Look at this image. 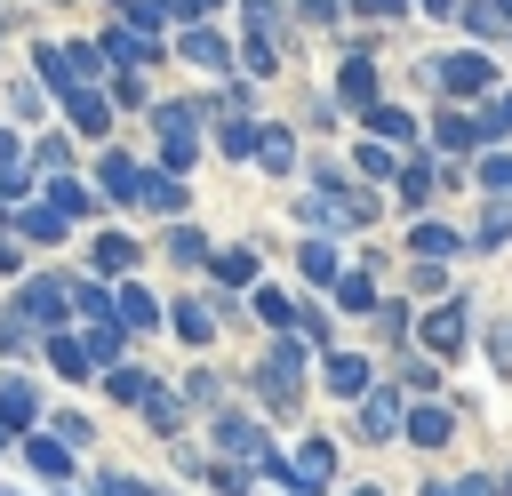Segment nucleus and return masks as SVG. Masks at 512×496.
<instances>
[{"instance_id":"ea45409f","label":"nucleus","mask_w":512,"mask_h":496,"mask_svg":"<svg viewBox=\"0 0 512 496\" xmlns=\"http://www.w3.org/2000/svg\"><path fill=\"white\" fill-rule=\"evenodd\" d=\"M56 160H72V136H40L32 144V168H56Z\"/></svg>"},{"instance_id":"c756f323","label":"nucleus","mask_w":512,"mask_h":496,"mask_svg":"<svg viewBox=\"0 0 512 496\" xmlns=\"http://www.w3.org/2000/svg\"><path fill=\"white\" fill-rule=\"evenodd\" d=\"M200 480L216 496H256V464H200Z\"/></svg>"},{"instance_id":"cd10ccee","label":"nucleus","mask_w":512,"mask_h":496,"mask_svg":"<svg viewBox=\"0 0 512 496\" xmlns=\"http://www.w3.org/2000/svg\"><path fill=\"white\" fill-rule=\"evenodd\" d=\"M336 96H344V104H360V112L376 104V72H368V56H352V64L336 72Z\"/></svg>"},{"instance_id":"393cba45","label":"nucleus","mask_w":512,"mask_h":496,"mask_svg":"<svg viewBox=\"0 0 512 496\" xmlns=\"http://www.w3.org/2000/svg\"><path fill=\"white\" fill-rule=\"evenodd\" d=\"M152 128H160V144H192L200 136V104H160Z\"/></svg>"},{"instance_id":"aec40b11","label":"nucleus","mask_w":512,"mask_h":496,"mask_svg":"<svg viewBox=\"0 0 512 496\" xmlns=\"http://www.w3.org/2000/svg\"><path fill=\"white\" fill-rule=\"evenodd\" d=\"M400 432H408V440H416V448H440V440H448V432H456V416H448V408H432V400H424V408H408V416H400Z\"/></svg>"},{"instance_id":"6ab92c4d","label":"nucleus","mask_w":512,"mask_h":496,"mask_svg":"<svg viewBox=\"0 0 512 496\" xmlns=\"http://www.w3.org/2000/svg\"><path fill=\"white\" fill-rule=\"evenodd\" d=\"M136 416H144V424H152L160 440H176V432H184V392H168V384H152V400H144Z\"/></svg>"},{"instance_id":"f3484780","label":"nucleus","mask_w":512,"mask_h":496,"mask_svg":"<svg viewBox=\"0 0 512 496\" xmlns=\"http://www.w3.org/2000/svg\"><path fill=\"white\" fill-rule=\"evenodd\" d=\"M48 368H56V376H72V384H80V376H96V360L80 352V328H48Z\"/></svg>"},{"instance_id":"49530a36","label":"nucleus","mask_w":512,"mask_h":496,"mask_svg":"<svg viewBox=\"0 0 512 496\" xmlns=\"http://www.w3.org/2000/svg\"><path fill=\"white\" fill-rule=\"evenodd\" d=\"M8 168H24V136H16V128H0V176H8Z\"/></svg>"},{"instance_id":"473e14b6","label":"nucleus","mask_w":512,"mask_h":496,"mask_svg":"<svg viewBox=\"0 0 512 496\" xmlns=\"http://www.w3.org/2000/svg\"><path fill=\"white\" fill-rule=\"evenodd\" d=\"M72 320H112V288L80 280V288H72Z\"/></svg>"},{"instance_id":"f03ea898","label":"nucleus","mask_w":512,"mask_h":496,"mask_svg":"<svg viewBox=\"0 0 512 496\" xmlns=\"http://www.w3.org/2000/svg\"><path fill=\"white\" fill-rule=\"evenodd\" d=\"M8 304H16L32 328H72V288H64V280H48V272H24Z\"/></svg>"},{"instance_id":"f704fd0d","label":"nucleus","mask_w":512,"mask_h":496,"mask_svg":"<svg viewBox=\"0 0 512 496\" xmlns=\"http://www.w3.org/2000/svg\"><path fill=\"white\" fill-rule=\"evenodd\" d=\"M440 144H448V152L480 144V120H472V112H440Z\"/></svg>"},{"instance_id":"7c9ffc66","label":"nucleus","mask_w":512,"mask_h":496,"mask_svg":"<svg viewBox=\"0 0 512 496\" xmlns=\"http://www.w3.org/2000/svg\"><path fill=\"white\" fill-rule=\"evenodd\" d=\"M408 248L440 264V256H456V232H448V224H416V232H408Z\"/></svg>"},{"instance_id":"0eeeda50","label":"nucleus","mask_w":512,"mask_h":496,"mask_svg":"<svg viewBox=\"0 0 512 496\" xmlns=\"http://www.w3.org/2000/svg\"><path fill=\"white\" fill-rule=\"evenodd\" d=\"M8 224H16V240H32V248H48V240H64V232H72V216H64V208H48V200L8 208Z\"/></svg>"},{"instance_id":"72a5a7b5","label":"nucleus","mask_w":512,"mask_h":496,"mask_svg":"<svg viewBox=\"0 0 512 496\" xmlns=\"http://www.w3.org/2000/svg\"><path fill=\"white\" fill-rule=\"evenodd\" d=\"M184 56H192V64H208V72H224V64H232V48H224L216 32H192V40H184Z\"/></svg>"},{"instance_id":"4c0bfd02","label":"nucleus","mask_w":512,"mask_h":496,"mask_svg":"<svg viewBox=\"0 0 512 496\" xmlns=\"http://www.w3.org/2000/svg\"><path fill=\"white\" fill-rule=\"evenodd\" d=\"M368 128H376V136H416V120L392 112V104H368Z\"/></svg>"},{"instance_id":"5fc2aeb1","label":"nucleus","mask_w":512,"mask_h":496,"mask_svg":"<svg viewBox=\"0 0 512 496\" xmlns=\"http://www.w3.org/2000/svg\"><path fill=\"white\" fill-rule=\"evenodd\" d=\"M56 496H64V488H56Z\"/></svg>"},{"instance_id":"423d86ee","label":"nucleus","mask_w":512,"mask_h":496,"mask_svg":"<svg viewBox=\"0 0 512 496\" xmlns=\"http://www.w3.org/2000/svg\"><path fill=\"white\" fill-rule=\"evenodd\" d=\"M32 424H48V408H40L32 376H0V432L16 440V432H32Z\"/></svg>"},{"instance_id":"a19ab883","label":"nucleus","mask_w":512,"mask_h":496,"mask_svg":"<svg viewBox=\"0 0 512 496\" xmlns=\"http://www.w3.org/2000/svg\"><path fill=\"white\" fill-rule=\"evenodd\" d=\"M96 496H152V488L128 480V472H96Z\"/></svg>"},{"instance_id":"7ed1b4c3","label":"nucleus","mask_w":512,"mask_h":496,"mask_svg":"<svg viewBox=\"0 0 512 496\" xmlns=\"http://www.w3.org/2000/svg\"><path fill=\"white\" fill-rule=\"evenodd\" d=\"M8 456H16V464H24L32 480H56V488H64L72 472H80V464H72V440H56L48 424H32V432H16V448H8Z\"/></svg>"},{"instance_id":"603ef678","label":"nucleus","mask_w":512,"mask_h":496,"mask_svg":"<svg viewBox=\"0 0 512 496\" xmlns=\"http://www.w3.org/2000/svg\"><path fill=\"white\" fill-rule=\"evenodd\" d=\"M424 496H456V488H424Z\"/></svg>"},{"instance_id":"8fccbe9b","label":"nucleus","mask_w":512,"mask_h":496,"mask_svg":"<svg viewBox=\"0 0 512 496\" xmlns=\"http://www.w3.org/2000/svg\"><path fill=\"white\" fill-rule=\"evenodd\" d=\"M360 8H368V16H400V0H360Z\"/></svg>"},{"instance_id":"1a4fd4ad","label":"nucleus","mask_w":512,"mask_h":496,"mask_svg":"<svg viewBox=\"0 0 512 496\" xmlns=\"http://www.w3.org/2000/svg\"><path fill=\"white\" fill-rule=\"evenodd\" d=\"M432 80H440L448 96H488V88H496V64H488V56H448Z\"/></svg>"},{"instance_id":"6e6d98bb","label":"nucleus","mask_w":512,"mask_h":496,"mask_svg":"<svg viewBox=\"0 0 512 496\" xmlns=\"http://www.w3.org/2000/svg\"><path fill=\"white\" fill-rule=\"evenodd\" d=\"M0 496H8V488H0Z\"/></svg>"},{"instance_id":"37998d69","label":"nucleus","mask_w":512,"mask_h":496,"mask_svg":"<svg viewBox=\"0 0 512 496\" xmlns=\"http://www.w3.org/2000/svg\"><path fill=\"white\" fill-rule=\"evenodd\" d=\"M112 104H128V112H136V104H144V80H136V72H112Z\"/></svg>"},{"instance_id":"a878e982","label":"nucleus","mask_w":512,"mask_h":496,"mask_svg":"<svg viewBox=\"0 0 512 496\" xmlns=\"http://www.w3.org/2000/svg\"><path fill=\"white\" fill-rule=\"evenodd\" d=\"M160 256H168V264H184V272H192V264H208V256H216V248H208V240H200V232H192V224H168V240H160Z\"/></svg>"},{"instance_id":"09e8293b","label":"nucleus","mask_w":512,"mask_h":496,"mask_svg":"<svg viewBox=\"0 0 512 496\" xmlns=\"http://www.w3.org/2000/svg\"><path fill=\"white\" fill-rule=\"evenodd\" d=\"M480 184H496V192H512V160H480Z\"/></svg>"},{"instance_id":"4be33fe9","label":"nucleus","mask_w":512,"mask_h":496,"mask_svg":"<svg viewBox=\"0 0 512 496\" xmlns=\"http://www.w3.org/2000/svg\"><path fill=\"white\" fill-rule=\"evenodd\" d=\"M208 280H216V288H248V280H256V248H216V256H208Z\"/></svg>"},{"instance_id":"79ce46f5","label":"nucleus","mask_w":512,"mask_h":496,"mask_svg":"<svg viewBox=\"0 0 512 496\" xmlns=\"http://www.w3.org/2000/svg\"><path fill=\"white\" fill-rule=\"evenodd\" d=\"M464 24H472V32H496V24H504V8H496V0H472V8H464Z\"/></svg>"},{"instance_id":"de8ad7c7","label":"nucleus","mask_w":512,"mask_h":496,"mask_svg":"<svg viewBox=\"0 0 512 496\" xmlns=\"http://www.w3.org/2000/svg\"><path fill=\"white\" fill-rule=\"evenodd\" d=\"M0 280H24V240H0Z\"/></svg>"},{"instance_id":"4468645a","label":"nucleus","mask_w":512,"mask_h":496,"mask_svg":"<svg viewBox=\"0 0 512 496\" xmlns=\"http://www.w3.org/2000/svg\"><path fill=\"white\" fill-rule=\"evenodd\" d=\"M320 384H328L336 400H360V392H368V360H360V352H328V360H320Z\"/></svg>"},{"instance_id":"39448f33","label":"nucleus","mask_w":512,"mask_h":496,"mask_svg":"<svg viewBox=\"0 0 512 496\" xmlns=\"http://www.w3.org/2000/svg\"><path fill=\"white\" fill-rule=\"evenodd\" d=\"M328 480H336V448H328V440H304V448H296V464L280 472V488H296V496H320Z\"/></svg>"},{"instance_id":"a18cd8bd","label":"nucleus","mask_w":512,"mask_h":496,"mask_svg":"<svg viewBox=\"0 0 512 496\" xmlns=\"http://www.w3.org/2000/svg\"><path fill=\"white\" fill-rule=\"evenodd\" d=\"M488 360L512 376V320H504V328H488Z\"/></svg>"},{"instance_id":"f8f14e48","label":"nucleus","mask_w":512,"mask_h":496,"mask_svg":"<svg viewBox=\"0 0 512 496\" xmlns=\"http://www.w3.org/2000/svg\"><path fill=\"white\" fill-rule=\"evenodd\" d=\"M208 440H216L224 456H256V448H264V424H256V416H240V408H216Z\"/></svg>"},{"instance_id":"c85d7f7f","label":"nucleus","mask_w":512,"mask_h":496,"mask_svg":"<svg viewBox=\"0 0 512 496\" xmlns=\"http://www.w3.org/2000/svg\"><path fill=\"white\" fill-rule=\"evenodd\" d=\"M256 160H264L272 176H288V168H296V136H288V128H256Z\"/></svg>"},{"instance_id":"58836bf2","label":"nucleus","mask_w":512,"mask_h":496,"mask_svg":"<svg viewBox=\"0 0 512 496\" xmlns=\"http://www.w3.org/2000/svg\"><path fill=\"white\" fill-rule=\"evenodd\" d=\"M184 408H216V376H208V368L184 376Z\"/></svg>"},{"instance_id":"a211bd4d","label":"nucleus","mask_w":512,"mask_h":496,"mask_svg":"<svg viewBox=\"0 0 512 496\" xmlns=\"http://www.w3.org/2000/svg\"><path fill=\"white\" fill-rule=\"evenodd\" d=\"M432 352H464V304H440V312H424V328H416Z\"/></svg>"},{"instance_id":"c9c22d12","label":"nucleus","mask_w":512,"mask_h":496,"mask_svg":"<svg viewBox=\"0 0 512 496\" xmlns=\"http://www.w3.org/2000/svg\"><path fill=\"white\" fill-rule=\"evenodd\" d=\"M256 320H264V328H296V304H288L280 288H256Z\"/></svg>"},{"instance_id":"864d4df0","label":"nucleus","mask_w":512,"mask_h":496,"mask_svg":"<svg viewBox=\"0 0 512 496\" xmlns=\"http://www.w3.org/2000/svg\"><path fill=\"white\" fill-rule=\"evenodd\" d=\"M352 496H384V488H352Z\"/></svg>"},{"instance_id":"dca6fc26","label":"nucleus","mask_w":512,"mask_h":496,"mask_svg":"<svg viewBox=\"0 0 512 496\" xmlns=\"http://www.w3.org/2000/svg\"><path fill=\"white\" fill-rule=\"evenodd\" d=\"M80 352H88L96 368H112V360L128 352V328H120V320H80Z\"/></svg>"},{"instance_id":"6e6552de","label":"nucleus","mask_w":512,"mask_h":496,"mask_svg":"<svg viewBox=\"0 0 512 496\" xmlns=\"http://www.w3.org/2000/svg\"><path fill=\"white\" fill-rule=\"evenodd\" d=\"M136 264H144V248H136L128 232H96V240H88V272H104V280H128Z\"/></svg>"},{"instance_id":"c03bdc74","label":"nucleus","mask_w":512,"mask_h":496,"mask_svg":"<svg viewBox=\"0 0 512 496\" xmlns=\"http://www.w3.org/2000/svg\"><path fill=\"white\" fill-rule=\"evenodd\" d=\"M408 280H416V296H440V288H448V272H440V264H432V256H424V264H416V272H408Z\"/></svg>"},{"instance_id":"9b49d317","label":"nucleus","mask_w":512,"mask_h":496,"mask_svg":"<svg viewBox=\"0 0 512 496\" xmlns=\"http://www.w3.org/2000/svg\"><path fill=\"white\" fill-rule=\"evenodd\" d=\"M96 384H104V392H112L120 408H144L160 376H152V368H136V360H112V368H96Z\"/></svg>"},{"instance_id":"2eb2a0df","label":"nucleus","mask_w":512,"mask_h":496,"mask_svg":"<svg viewBox=\"0 0 512 496\" xmlns=\"http://www.w3.org/2000/svg\"><path fill=\"white\" fill-rule=\"evenodd\" d=\"M40 200H48V208H64V216H72V224H80V216H96V208H104V200H96V192H88V184H80V176H48V184H40Z\"/></svg>"},{"instance_id":"b1692460","label":"nucleus","mask_w":512,"mask_h":496,"mask_svg":"<svg viewBox=\"0 0 512 496\" xmlns=\"http://www.w3.org/2000/svg\"><path fill=\"white\" fill-rule=\"evenodd\" d=\"M400 416H408V408H400V392H368L360 432H368V440H392V432H400Z\"/></svg>"},{"instance_id":"bb28decb","label":"nucleus","mask_w":512,"mask_h":496,"mask_svg":"<svg viewBox=\"0 0 512 496\" xmlns=\"http://www.w3.org/2000/svg\"><path fill=\"white\" fill-rule=\"evenodd\" d=\"M296 272H304L312 288H336V272H344V264H336V248H328V240H304V248H296Z\"/></svg>"},{"instance_id":"2f4dec72","label":"nucleus","mask_w":512,"mask_h":496,"mask_svg":"<svg viewBox=\"0 0 512 496\" xmlns=\"http://www.w3.org/2000/svg\"><path fill=\"white\" fill-rule=\"evenodd\" d=\"M336 304H344V312H376V288H368V272H336Z\"/></svg>"},{"instance_id":"5701e85b","label":"nucleus","mask_w":512,"mask_h":496,"mask_svg":"<svg viewBox=\"0 0 512 496\" xmlns=\"http://www.w3.org/2000/svg\"><path fill=\"white\" fill-rule=\"evenodd\" d=\"M168 328H176V336H184V344H192V352H200V344H208V336H216V312H208V304H192V296H184V304H168Z\"/></svg>"},{"instance_id":"ddd939ff","label":"nucleus","mask_w":512,"mask_h":496,"mask_svg":"<svg viewBox=\"0 0 512 496\" xmlns=\"http://www.w3.org/2000/svg\"><path fill=\"white\" fill-rule=\"evenodd\" d=\"M144 192V168L128 160V152H104V168H96V200H136Z\"/></svg>"},{"instance_id":"f257e3e1","label":"nucleus","mask_w":512,"mask_h":496,"mask_svg":"<svg viewBox=\"0 0 512 496\" xmlns=\"http://www.w3.org/2000/svg\"><path fill=\"white\" fill-rule=\"evenodd\" d=\"M256 392H264V408H296V392H304V344L296 336H280L256 360Z\"/></svg>"},{"instance_id":"20e7f679","label":"nucleus","mask_w":512,"mask_h":496,"mask_svg":"<svg viewBox=\"0 0 512 496\" xmlns=\"http://www.w3.org/2000/svg\"><path fill=\"white\" fill-rule=\"evenodd\" d=\"M112 320H120V328H128V336H144V328H160V320H168V312H160V296H152V288H144V280H136V272H128V280H120V288H112Z\"/></svg>"},{"instance_id":"412c9836","label":"nucleus","mask_w":512,"mask_h":496,"mask_svg":"<svg viewBox=\"0 0 512 496\" xmlns=\"http://www.w3.org/2000/svg\"><path fill=\"white\" fill-rule=\"evenodd\" d=\"M152 216H184V184L168 176V168H144V192H136Z\"/></svg>"},{"instance_id":"3c124183","label":"nucleus","mask_w":512,"mask_h":496,"mask_svg":"<svg viewBox=\"0 0 512 496\" xmlns=\"http://www.w3.org/2000/svg\"><path fill=\"white\" fill-rule=\"evenodd\" d=\"M424 8H432V16H448V8H456V0H424Z\"/></svg>"},{"instance_id":"9d476101","label":"nucleus","mask_w":512,"mask_h":496,"mask_svg":"<svg viewBox=\"0 0 512 496\" xmlns=\"http://www.w3.org/2000/svg\"><path fill=\"white\" fill-rule=\"evenodd\" d=\"M64 128H72V136H104V128H112V96H96V88H64Z\"/></svg>"},{"instance_id":"e433bc0d","label":"nucleus","mask_w":512,"mask_h":496,"mask_svg":"<svg viewBox=\"0 0 512 496\" xmlns=\"http://www.w3.org/2000/svg\"><path fill=\"white\" fill-rule=\"evenodd\" d=\"M400 200H408V208H424V200H432V168H424V160H408V168H400Z\"/></svg>"}]
</instances>
